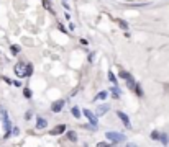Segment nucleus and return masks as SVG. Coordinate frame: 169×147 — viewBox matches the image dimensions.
I'll list each match as a JSON object with an SVG mask.
<instances>
[{
	"label": "nucleus",
	"mask_w": 169,
	"mask_h": 147,
	"mask_svg": "<svg viewBox=\"0 0 169 147\" xmlns=\"http://www.w3.org/2000/svg\"><path fill=\"white\" fill-rule=\"evenodd\" d=\"M71 113H72V116H74V118H80V111H79L77 106H74V108L71 110Z\"/></svg>",
	"instance_id": "13"
},
{
	"label": "nucleus",
	"mask_w": 169,
	"mask_h": 147,
	"mask_svg": "<svg viewBox=\"0 0 169 147\" xmlns=\"http://www.w3.org/2000/svg\"><path fill=\"white\" fill-rule=\"evenodd\" d=\"M67 137H69V141H74V142L77 141V136H75L74 131H69V132H67Z\"/></svg>",
	"instance_id": "15"
},
{
	"label": "nucleus",
	"mask_w": 169,
	"mask_h": 147,
	"mask_svg": "<svg viewBox=\"0 0 169 147\" xmlns=\"http://www.w3.org/2000/svg\"><path fill=\"white\" fill-rule=\"evenodd\" d=\"M64 131H66V126L64 124H59V126H56L53 131H51V136H57V134H62Z\"/></svg>",
	"instance_id": "7"
},
{
	"label": "nucleus",
	"mask_w": 169,
	"mask_h": 147,
	"mask_svg": "<svg viewBox=\"0 0 169 147\" xmlns=\"http://www.w3.org/2000/svg\"><path fill=\"white\" fill-rule=\"evenodd\" d=\"M84 116L87 118V120H89V123L92 124V126H97V124H98V120H97V116L94 115V113H92L90 110H84Z\"/></svg>",
	"instance_id": "4"
},
{
	"label": "nucleus",
	"mask_w": 169,
	"mask_h": 147,
	"mask_svg": "<svg viewBox=\"0 0 169 147\" xmlns=\"http://www.w3.org/2000/svg\"><path fill=\"white\" fill-rule=\"evenodd\" d=\"M33 74V65L31 64H26L25 65V70H23V77H30Z\"/></svg>",
	"instance_id": "9"
},
{
	"label": "nucleus",
	"mask_w": 169,
	"mask_h": 147,
	"mask_svg": "<svg viewBox=\"0 0 169 147\" xmlns=\"http://www.w3.org/2000/svg\"><path fill=\"white\" fill-rule=\"evenodd\" d=\"M23 70H25V65H23V64H16V67H15V74H16V75L23 77Z\"/></svg>",
	"instance_id": "12"
},
{
	"label": "nucleus",
	"mask_w": 169,
	"mask_h": 147,
	"mask_svg": "<svg viewBox=\"0 0 169 147\" xmlns=\"http://www.w3.org/2000/svg\"><path fill=\"white\" fill-rule=\"evenodd\" d=\"M23 95H25L26 98H31V90L30 88H25V90H23Z\"/></svg>",
	"instance_id": "20"
},
{
	"label": "nucleus",
	"mask_w": 169,
	"mask_h": 147,
	"mask_svg": "<svg viewBox=\"0 0 169 147\" xmlns=\"http://www.w3.org/2000/svg\"><path fill=\"white\" fill-rule=\"evenodd\" d=\"M62 106H64V100H56V101H53V105H51V110L54 113H59L62 110Z\"/></svg>",
	"instance_id": "6"
},
{
	"label": "nucleus",
	"mask_w": 169,
	"mask_h": 147,
	"mask_svg": "<svg viewBox=\"0 0 169 147\" xmlns=\"http://www.w3.org/2000/svg\"><path fill=\"white\" fill-rule=\"evenodd\" d=\"M112 93H113V98H120V90H118V87H113L112 88Z\"/></svg>",
	"instance_id": "14"
},
{
	"label": "nucleus",
	"mask_w": 169,
	"mask_h": 147,
	"mask_svg": "<svg viewBox=\"0 0 169 147\" xmlns=\"http://www.w3.org/2000/svg\"><path fill=\"white\" fill-rule=\"evenodd\" d=\"M105 137L110 141V142H113V144H118V142H123V141H125L123 134H121V132H113V131L105 132Z\"/></svg>",
	"instance_id": "2"
},
{
	"label": "nucleus",
	"mask_w": 169,
	"mask_h": 147,
	"mask_svg": "<svg viewBox=\"0 0 169 147\" xmlns=\"http://www.w3.org/2000/svg\"><path fill=\"white\" fill-rule=\"evenodd\" d=\"M120 77L123 78V80H126V83H128V87H130V88H135V83H136V82H135V78H133L128 72L121 70V72H120Z\"/></svg>",
	"instance_id": "3"
},
{
	"label": "nucleus",
	"mask_w": 169,
	"mask_h": 147,
	"mask_svg": "<svg viewBox=\"0 0 169 147\" xmlns=\"http://www.w3.org/2000/svg\"><path fill=\"white\" fill-rule=\"evenodd\" d=\"M18 51H20V48H18V46H11V52H13V54H16Z\"/></svg>",
	"instance_id": "22"
},
{
	"label": "nucleus",
	"mask_w": 169,
	"mask_h": 147,
	"mask_svg": "<svg viewBox=\"0 0 169 147\" xmlns=\"http://www.w3.org/2000/svg\"><path fill=\"white\" fill-rule=\"evenodd\" d=\"M105 98H107V92H100V93H97L95 101H97V100H105Z\"/></svg>",
	"instance_id": "16"
},
{
	"label": "nucleus",
	"mask_w": 169,
	"mask_h": 147,
	"mask_svg": "<svg viewBox=\"0 0 169 147\" xmlns=\"http://www.w3.org/2000/svg\"><path fill=\"white\" fill-rule=\"evenodd\" d=\"M116 116H118V118H120V120H121V123H123V124H125V126H126L128 129H130V128H131V123H130V118H128V116L125 115V113H123V111H118V113H116Z\"/></svg>",
	"instance_id": "5"
},
{
	"label": "nucleus",
	"mask_w": 169,
	"mask_h": 147,
	"mask_svg": "<svg viewBox=\"0 0 169 147\" xmlns=\"http://www.w3.org/2000/svg\"><path fill=\"white\" fill-rule=\"evenodd\" d=\"M0 115H2L3 129H5V136H3V137L8 139L11 136V121H10V118H8V115H7V111H5V110H0Z\"/></svg>",
	"instance_id": "1"
},
{
	"label": "nucleus",
	"mask_w": 169,
	"mask_h": 147,
	"mask_svg": "<svg viewBox=\"0 0 169 147\" xmlns=\"http://www.w3.org/2000/svg\"><path fill=\"white\" fill-rule=\"evenodd\" d=\"M118 23H120V26L123 28V30H128V25L125 23V21H118Z\"/></svg>",
	"instance_id": "23"
},
{
	"label": "nucleus",
	"mask_w": 169,
	"mask_h": 147,
	"mask_svg": "<svg viewBox=\"0 0 169 147\" xmlns=\"http://www.w3.org/2000/svg\"><path fill=\"white\" fill-rule=\"evenodd\" d=\"M135 92L139 95V97H143V90H141V87H139V83H135Z\"/></svg>",
	"instance_id": "18"
},
{
	"label": "nucleus",
	"mask_w": 169,
	"mask_h": 147,
	"mask_svg": "<svg viewBox=\"0 0 169 147\" xmlns=\"http://www.w3.org/2000/svg\"><path fill=\"white\" fill-rule=\"evenodd\" d=\"M107 111H108V106L107 105H102V106H98V108H97V115L98 116H103Z\"/></svg>",
	"instance_id": "11"
},
{
	"label": "nucleus",
	"mask_w": 169,
	"mask_h": 147,
	"mask_svg": "<svg viewBox=\"0 0 169 147\" xmlns=\"http://www.w3.org/2000/svg\"><path fill=\"white\" fill-rule=\"evenodd\" d=\"M158 141H159L162 145H167V144H169V136H167L166 132H164V134H159V139H158Z\"/></svg>",
	"instance_id": "10"
},
{
	"label": "nucleus",
	"mask_w": 169,
	"mask_h": 147,
	"mask_svg": "<svg viewBox=\"0 0 169 147\" xmlns=\"http://www.w3.org/2000/svg\"><path fill=\"white\" fill-rule=\"evenodd\" d=\"M97 147H112V144H108V142H98Z\"/></svg>",
	"instance_id": "21"
},
{
	"label": "nucleus",
	"mask_w": 169,
	"mask_h": 147,
	"mask_svg": "<svg viewBox=\"0 0 169 147\" xmlns=\"http://www.w3.org/2000/svg\"><path fill=\"white\" fill-rule=\"evenodd\" d=\"M151 139L158 141V139H159V132H158V131H151Z\"/></svg>",
	"instance_id": "19"
},
{
	"label": "nucleus",
	"mask_w": 169,
	"mask_h": 147,
	"mask_svg": "<svg viewBox=\"0 0 169 147\" xmlns=\"http://www.w3.org/2000/svg\"><path fill=\"white\" fill-rule=\"evenodd\" d=\"M125 147H138V145H136V144H133V142H126Z\"/></svg>",
	"instance_id": "24"
},
{
	"label": "nucleus",
	"mask_w": 169,
	"mask_h": 147,
	"mask_svg": "<svg viewBox=\"0 0 169 147\" xmlns=\"http://www.w3.org/2000/svg\"><path fill=\"white\" fill-rule=\"evenodd\" d=\"M46 126H48V121H46L44 118H38V120H36V128L38 129H43Z\"/></svg>",
	"instance_id": "8"
},
{
	"label": "nucleus",
	"mask_w": 169,
	"mask_h": 147,
	"mask_svg": "<svg viewBox=\"0 0 169 147\" xmlns=\"http://www.w3.org/2000/svg\"><path fill=\"white\" fill-rule=\"evenodd\" d=\"M108 80H110V82H112V83H113V85H116V77L113 75V74H112V72H108Z\"/></svg>",
	"instance_id": "17"
},
{
	"label": "nucleus",
	"mask_w": 169,
	"mask_h": 147,
	"mask_svg": "<svg viewBox=\"0 0 169 147\" xmlns=\"http://www.w3.org/2000/svg\"><path fill=\"white\" fill-rule=\"evenodd\" d=\"M11 83H13V85H15V87H20V85H21V83H20L18 80H15V82H11Z\"/></svg>",
	"instance_id": "25"
}]
</instances>
